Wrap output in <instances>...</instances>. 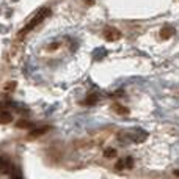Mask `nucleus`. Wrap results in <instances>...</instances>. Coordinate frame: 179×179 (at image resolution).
Masks as SVG:
<instances>
[{
    "label": "nucleus",
    "instance_id": "1",
    "mask_svg": "<svg viewBox=\"0 0 179 179\" xmlns=\"http://www.w3.org/2000/svg\"><path fill=\"white\" fill-rule=\"evenodd\" d=\"M49 14H50V10H47V8H46V10H40V11H38V14L35 16V17H33V21H31V22H30V24H28V25L22 30V33H21V35L28 33L31 28H35L38 24H41V22L44 21V17H46V16H49Z\"/></svg>",
    "mask_w": 179,
    "mask_h": 179
},
{
    "label": "nucleus",
    "instance_id": "2",
    "mask_svg": "<svg viewBox=\"0 0 179 179\" xmlns=\"http://www.w3.org/2000/svg\"><path fill=\"white\" fill-rule=\"evenodd\" d=\"M104 36L109 40V41H116V40L121 38V33H119V30H116V28H113V27H107Z\"/></svg>",
    "mask_w": 179,
    "mask_h": 179
},
{
    "label": "nucleus",
    "instance_id": "3",
    "mask_svg": "<svg viewBox=\"0 0 179 179\" xmlns=\"http://www.w3.org/2000/svg\"><path fill=\"white\" fill-rule=\"evenodd\" d=\"M174 35V28L171 27V25H165L162 30H160V38L162 40H168V38H171Z\"/></svg>",
    "mask_w": 179,
    "mask_h": 179
},
{
    "label": "nucleus",
    "instance_id": "4",
    "mask_svg": "<svg viewBox=\"0 0 179 179\" xmlns=\"http://www.w3.org/2000/svg\"><path fill=\"white\" fill-rule=\"evenodd\" d=\"M13 116L6 112H0V124H5V123H11Z\"/></svg>",
    "mask_w": 179,
    "mask_h": 179
},
{
    "label": "nucleus",
    "instance_id": "5",
    "mask_svg": "<svg viewBox=\"0 0 179 179\" xmlns=\"http://www.w3.org/2000/svg\"><path fill=\"white\" fill-rule=\"evenodd\" d=\"M8 171V160L0 157V173H6Z\"/></svg>",
    "mask_w": 179,
    "mask_h": 179
},
{
    "label": "nucleus",
    "instance_id": "6",
    "mask_svg": "<svg viewBox=\"0 0 179 179\" xmlns=\"http://www.w3.org/2000/svg\"><path fill=\"white\" fill-rule=\"evenodd\" d=\"M49 129H50L49 126H46V127H40V129H36V131H33V132H30V137H36V135H41V134H46V132H47Z\"/></svg>",
    "mask_w": 179,
    "mask_h": 179
},
{
    "label": "nucleus",
    "instance_id": "7",
    "mask_svg": "<svg viewBox=\"0 0 179 179\" xmlns=\"http://www.w3.org/2000/svg\"><path fill=\"white\" fill-rule=\"evenodd\" d=\"M96 102H98V94H94V93H93V94H90V96L86 98V101H85L86 105H94Z\"/></svg>",
    "mask_w": 179,
    "mask_h": 179
},
{
    "label": "nucleus",
    "instance_id": "8",
    "mask_svg": "<svg viewBox=\"0 0 179 179\" xmlns=\"http://www.w3.org/2000/svg\"><path fill=\"white\" fill-rule=\"evenodd\" d=\"M124 165H126V168H132V167H134L132 157H126V159H124Z\"/></svg>",
    "mask_w": 179,
    "mask_h": 179
},
{
    "label": "nucleus",
    "instance_id": "9",
    "mask_svg": "<svg viewBox=\"0 0 179 179\" xmlns=\"http://www.w3.org/2000/svg\"><path fill=\"white\" fill-rule=\"evenodd\" d=\"M14 88H16V82H10V83L5 85V90H6V91H13Z\"/></svg>",
    "mask_w": 179,
    "mask_h": 179
},
{
    "label": "nucleus",
    "instance_id": "10",
    "mask_svg": "<svg viewBox=\"0 0 179 179\" xmlns=\"http://www.w3.org/2000/svg\"><path fill=\"white\" fill-rule=\"evenodd\" d=\"M115 168H116V170H124V168H126V165H124V160H119V162H116Z\"/></svg>",
    "mask_w": 179,
    "mask_h": 179
},
{
    "label": "nucleus",
    "instance_id": "11",
    "mask_svg": "<svg viewBox=\"0 0 179 179\" xmlns=\"http://www.w3.org/2000/svg\"><path fill=\"white\" fill-rule=\"evenodd\" d=\"M105 156L107 157H113V156H116V151L115 149H107L105 151Z\"/></svg>",
    "mask_w": 179,
    "mask_h": 179
},
{
    "label": "nucleus",
    "instance_id": "12",
    "mask_svg": "<svg viewBox=\"0 0 179 179\" xmlns=\"http://www.w3.org/2000/svg\"><path fill=\"white\" fill-rule=\"evenodd\" d=\"M115 110H116L118 113H127V112H129L127 109H124V107H115Z\"/></svg>",
    "mask_w": 179,
    "mask_h": 179
},
{
    "label": "nucleus",
    "instance_id": "13",
    "mask_svg": "<svg viewBox=\"0 0 179 179\" xmlns=\"http://www.w3.org/2000/svg\"><path fill=\"white\" fill-rule=\"evenodd\" d=\"M86 5H94V0H85Z\"/></svg>",
    "mask_w": 179,
    "mask_h": 179
}]
</instances>
